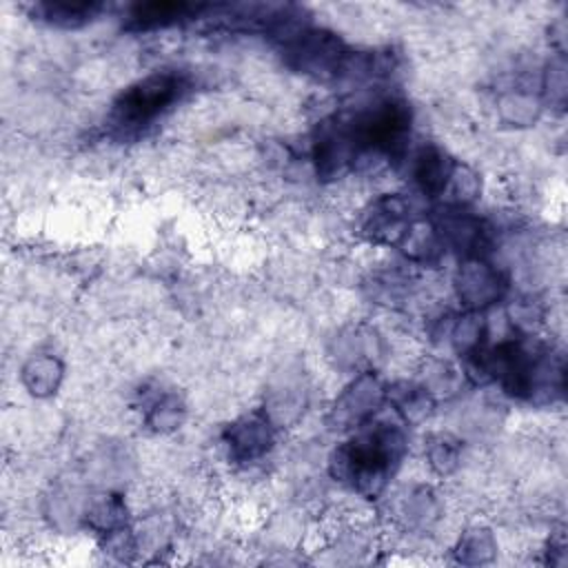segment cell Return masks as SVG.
Masks as SVG:
<instances>
[{"mask_svg":"<svg viewBox=\"0 0 568 568\" xmlns=\"http://www.w3.org/2000/svg\"><path fill=\"white\" fill-rule=\"evenodd\" d=\"M406 433L399 422L368 419L331 457V473L362 497H377L399 468Z\"/></svg>","mask_w":568,"mask_h":568,"instance_id":"obj_1","label":"cell"},{"mask_svg":"<svg viewBox=\"0 0 568 568\" xmlns=\"http://www.w3.org/2000/svg\"><path fill=\"white\" fill-rule=\"evenodd\" d=\"M339 120L353 146L355 162L368 155L399 158L410 135V109L397 98L368 102Z\"/></svg>","mask_w":568,"mask_h":568,"instance_id":"obj_2","label":"cell"},{"mask_svg":"<svg viewBox=\"0 0 568 568\" xmlns=\"http://www.w3.org/2000/svg\"><path fill=\"white\" fill-rule=\"evenodd\" d=\"M186 87L184 75L178 71H153L129 84L113 100L109 122L120 133H140L180 102Z\"/></svg>","mask_w":568,"mask_h":568,"instance_id":"obj_3","label":"cell"},{"mask_svg":"<svg viewBox=\"0 0 568 568\" xmlns=\"http://www.w3.org/2000/svg\"><path fill=\"white\" fill-rule=\"evenodd\" d=\"M444 248H455L464 260L484 257V251L490 244V229L486 222L473 213H468L462 204H450L439 211L433 222Z\"/></svg>","mask_w":568,"mask_h":568,"instance_id":"obj_4","label":"cell"},{"mask_svg":"<svg viewBox=\"0 0 568 568\" xmlns=\"http://www.w3.org/2000/svg\"><path fill=\"white\" fill-rule=\"evenodd\" d=\"M455 286L462 304L473 311H481L495 304L506 293V280L484 257L464 260V264H459Z\"/></svg>","mask_w":568,"mask_h":568,"instance_id":"obj_5","label":"cell"},{"mask_svg":"<svg viewBox=\"0 0 568 568\" xmlns=\"http://www.w3.org/2000/svg\"><path fill=\"white\" fill-rule=\"evenodd\" d=\"M386 397L384 386L373 373H362L335 402V422L342 426H362L382 406Z\"/></svg>","mask_w":568,"mask_h":568,"instance_id":"obj_6","label":"cell"},{"mask_svg":"<svg viewBox=\"0 0 568 568\" xmlns=\"http://www.w3.org/2000/svg\"><path fill=\"white\" fill-rule=\"evenodd\" d=\"M410 226L408 202L402 195H384L375 200L364 215L362 231L375 244H399Z\"/></svg>","mask_w":568,"mask_h":568,"instance_id":"obj_7","label":"cell"},{"mask_svg":"<svg viewBox=\"0 0 568 568\" xmlns=\"http://www.w3.org/2000/svg\"><path fill=\"white\" fill-rule=\"evenodd\" d=\"M457 162L437 144H424L410 160V178L426 197H439L450 189Z\"/></svg>","mask_w":568,"mask_h":568,"instance_id":"obj_8","label":"cell"},{"mask_svg":"<svg viewBox=\"0 0 568 568\" xmlns=\"http://www.w3.org/2000/svg\"><path fill=\"white\" fill-rule=\"evenodd\" d=\"M211 11V4H186V2H142L133 4L126 13V31H158L195 20Z\"/></svg>","mask_w":568,"mask_h":568,"instance_id":"obj_9","label":"cell"},{"mask_svg":"<svg viewBox=\"0 0 568 568\" xmlns=\"http://www.w3.org/2000/svg\"><path fill=\"white\" fill-rule=\"evenodd\" d=\"M224 439L233 459L253 462L266 455L273 446V424L266 415L253 413L231 424Z\"/></svg>","mask_w":568,"mask_h":568,"instance_id":"obj_10","label":"cell"},{"mask_svg":"<svg viewBox=\"0 0 568 568\" xmlns=\"http://www.w3.org/2000/svg\"><path fill=\"white\" fill-rule=\"evenodd\" d=\"M106 11L102 2H71V0H47L33 7V16L40 22L60 29H75L93 22Z\"/></svg>","mask_w":568,"mask_h":568,"instance_id":"obj_11","label":"cell"},{"mask_svg":"<svg viewBox=\"0 0 568 568\" xmlns=\"http://www.w3.org/2000/svg\"><path fill=\"white\" fill-rule=\"evenodd\" d=\"M397 246H402V251L413 262H422V264L435 262L446 251L433 222H413Z\"/></svg>","mask_w":568,"mask_h":568,"instance_id":"obj_12","label":"cell"},{"mask_svg":"<svg viewBox=\"0 0 568 568\" xmlns=\"http://www.w3.org/2000/svg\"><path fill=\"white\" fill-rule=\"evenodd\" d=\"M386 397L404 422H419L435 406L430 390L415 384H397L393 386V390L390 388L386 390Z\"/></svg>","mask_w":568,"mask_h":568,"instance_id":"obj_13","label":"cell"},{"mask_svg":"<svg viewBox=\"0 0 568 568\" xmlns=\"http://www.w3.org/2000/svg\"><path fill=\"white\" fill-rule=\"evenodd\" d=\"M22 379H24V386L29 388V393H33L38 397L51 395V393H55V388L62 379V364L53 355H38L27 362V366L22 371Z\"/></svg>","mask_w":568,"mask_h":568,"instance_id":"obj_14","label":"cell"},{"mask_svg":"<svg viewBox=\"0 0 568 568\" xmlns=\"http://www.w3.org/2000/svg\"><path fill=\"white\" fill-rule=\"evenodd\" d=\"M426 455H428V462H430L433 470H437L439 475H446V473H450L457 466L459 446H457V442L450 435H442L439 433V435L430 437Z\"/></svg>","mask_w":568,"mask_h":568,"instance_id":"obj_15","label":"cell"},{"mask_svg":"<svg viewBox=\"0 0 568 568\" xmlns=\"http://www.w3.org/2000/svg\"><path fill=\"white\" fill-rule=\"evenodd\" d=\"M89 519L95 528L113 532L124 524V506L118 497H102L95 499L89 508Z\"/></svg>","mask_w":568,"mask_h":568,"instance_id":"obj_16","label":"cell"},{"mask_svg":"<svg viewBox=\"0 0 568 568\" xmlns=\"http://www.w3.org/2000/svg\"><path fill=\"white\" fill-rule=\"evenodd\" d=\"M180 413L182 408L178 406V399L166 395V397H160L153 408L149 410V422L151 426H155L158 430H166V428H175L180 424Z\"/></svg>","mask_w":568,"mask_h":568,"instance_id":"obj_17","label":"cell"}]
</instances>
